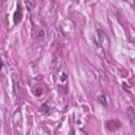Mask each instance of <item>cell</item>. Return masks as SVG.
I'll return each mask as SVG.
<instances>
[{
  "instance_id": "cell-1",
  "label": "cell",
  "mask_w": 135,
  "mask_h": 135,
  "mask_svg": "<svg viewBox=\"0 0 135 135\" xmlns=\"http://www.w3.org/2000/svg\"><path fill=\"white\" fill-rule=\"evenodd\" d=\"M22 19V12H21V7L20 5L18 4L17 5V9L15 11V14H14V21L15 23H19Z\"/></svg>"
},
{
  "instance_id": "cell-2",
  "label": "cell",
  "mask_w": 135,
  "mask_h": 135,
  "mask_svg": "<svg viewBox=\"0 0 135 135\" xmlns=\"http://www.w3.org/2000/svg\"><path fill=\"white\" fill-rule=\"evenodd\" d=\"M14 93L15 94H18L19 93V83L14 81Z\"/></svg>"
},
{
  "instance_id": "cell-3",
  "label": "cell",
  "mask_w": 135,
  "mask_h": 135,
  "mask_svg": "<svg viewBox=\"0 0 135 135\" xmlns=\"http://www.w3.org/2000/svg\"><path fill=\"white\" fill-rule=\"evenodd\" d=\"M98 100H99V102H100V103H102L103 105H107V102H105V97H104V95H101V96H99V97H98Z\"/></svg>"
}]
</instances>
